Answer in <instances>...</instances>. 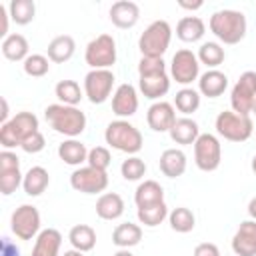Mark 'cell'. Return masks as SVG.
<instances>
[{
  "instance_id": "6da1fadb",
  "label": "cell",
  "mask_w": 256,
  "mask_h": 256,
  "mask_svg": "<svg viewBox=\"0 0 256 256\" xmlns=\"http://www.w3.org/2000/svg\"><path fill=\"white\" fill-rule=\"evenodd\" d=\"M138 86L144 98L158 100L170 90V78L166 74V62L162 58H140L138 62Z\"/></svg>"
},
{
  "instance_id": "7a4b0ae2",
  "label": "cell",
  "mask_w": 256,
  "mask_h": 256,
  "mask_svg": "<svg viewBox=\"0 0 256 256\" xmlns=\"http://www.w3.org/2000/svg\"><path fill=\"white\" fill-rule=\"evenodd\" d=\"M46 122L64 136L76 138L86 128V114L78 106H66V104H50L44 110Z\"/></svg>"
},
{
  "instance_id": "3957f363",
  "label": "cell",
  "mask_w": 256,
  "mask_h": 256,
  "mask_svg": "<svg viewBox=\"0 0 256 256\" xmlns=\"http://www.w3.org/2000/svg\"><path fill=\"white\" fill-rule=\"evenodd\" d=\"M210 32L224 44H238L246 36V16L240 10H216L210 16Z\"/></svg>"
},
{
  "instance_id": "277c9868",
  "label": "cell",
  "mask_w": 256,
  "mask_h": 256,
  "mask_svg": "<svg viewBox=\"0 0 256 256\" xmlns=\"http://www.w3.org/2000/svg\"><path fill=\"white\" fill-rule=\"evenodd\" d=\"M104 140L108 146H112L114 150L118 152H124V154H136L142 150V144H144V138H142V132L130 124L128 120H114L106 126V132H104Z\"/></svg>"
},
{
  "instance_id": "5b68a950",
  "label": "cell",
  "mask_w": 256,
  "mask_h": 256,
  "mask_svg": "<svg viewBox=\"0 0 256 256\" xmlns=\"http://www.w3.org/2000/svg\"><path fill=\"white\" fill-rule=\"evenodd\" d=\"M172 40V28L166 20H154L138 38V48L144 58H162Z\"/></svg>"
},
{
  "instance_id": "8992f818",
  "label": "cell",
  "mask_w": 256,
  "mask_h": 256,
  "mask_svg": "<svg viewBox=\"0 0 256 256\" xmlns=\"http://www.w3.org/2000/svg\"><path fill=\"white\" fill-rule=\"evenodd\" d=\"M38 132V118L32 112H18L14 118H10L6 124H2L0 128V144L4 146V150L22 146V142L30 136Z\"/></svg>"
},
{
  "instance_id": "52a82bcc",
  "label": "cell",
  "mask_w": 256,
  "mask_h": 256,
  "mask_svg": "<svg viewBox=\"0 0 256 256\" xmlns=\"http://www.w3.org/2000/svg\"><path fill=\"white\" fill-rule=\"evenodd\" d=\"M216 132L230 142H246L254 134L252 118L246 114H236L234 110H224L216 116Z\"/></svg>"
},
{
  "instance_id": "ba28073f",
  "label": "cell",
  "mask_w": 256,
  "mask_h": 256,
  "mask_svg": "<svg viewBox=\"0 0 256 256\" xmlns=\"http://www.w3.org/2000/svg\"><path fill=\"white\" fill-rule=\"evenodd\" d=\"M84 60L92 70H110L116 62V40L110 34H100L88 42Z\"/></svg>"
},
{
  "instance_id": "9c48e42d",
  "label": "cell",
  "mask_w": 256,
  "mask_h": 256,
  "mask_svg": "<svg viewBox=\"0 0 256 256\" xmlns=\"http://www.w3.org/2000/svg\"><path fill=\"white\" fill-rule=\"evenodd\" d=\"M194 162L202 172H214L220 166L222 146L214 134L204 132L198 136V140L194 142Z\"/></svg>"
},
{
  "instance_id": "30bf717a",
  "label": "cell",
  "mask_w": 256,
  "mask_h": 256,
  "mask_svg": "<svg viewBox=\"0 0 256 256\" xmlns=\"http://www.w3.org/2000/svg\"><path fill=\"white\" fill-rule=\"evenodd\" d=\"M254 100H256V72L254 70H246L244 74H240L238 82L232 88L230 104H232V110L236 114L250 116Z\"/></svg>"
},
{
  "instance_id": "8fae6325",
  "label": "cell",
  "mask_w": 256,
  "mask_h": 256,
  "mask_svg": "<svg viewBox=\"0 0 256 256\" xmlns=\"http://www.w3.org/2000/svg\"><path fill=\"white\" fill-rule=\"evenodd\" d=\"M10 228L20 240H32L40 234V212L32 204L18 206L10 216Z\"/></svg>"
},
{
  "instance_id": "7c38bea8",
  "label": "cell",
  "mask_w": 256,
  "mask_h": 256,
  "mask_svg": "<svg viewBox=\"0 0 256 256\" xmlns=\"http://www.w3.org/2000/svg\"><path fill=\"white\" fill-rule=\"evenodd\" d=\"M114 74L112 70H90L84 76V94L92 104H104L114 86Z\"/></svg>"
},
{
  "instance_id": "4fadbf2b",
  "label": "cell",
  "mask_w": 256,
  "mask_h": 256,
  "mask_svg": "<svg viewBox=\"0 0 256 256\" xmlns=\"http://www.w3.org/2000/svg\"><path fill=\"white\" fill-rule=\"evenodd\" d=\"M70 186L82 194H98L108 188V174L104 170L84 166L70 174Z\"/></svg>"
},
{
  "instance_id": "5bb4252c",
  "label": "cell",
  "mask_w": 256,
  "mask_h": 256,
  "mask_svg": "<svg viewBox=\"0 0 256 256\" xmlns=\"http://www.w3.org/2000/svg\"><path fill=\"white\" fill-rule=\"evenodd\" d=\"M170 74L172 78L186 86V84H192L198 76H200V62H198V56L188 50V48H182L178 50L174 56H172V64H170Z\"/></svg>"
},
{
  "instance_id": "9a60e30c",
  "label": "cell",
  "mask_w": 256,
  "mask_h": 256,
  "mask_svg": "<svg viewBox=\"0 0 256 256\" xmlns=\"http://www.w3.org/2000/svg\"><path fill=\"white\" fill-rule=\"evenodd\" d=\"M24 176L20 172V158L12 150L0 152V192L4 196H10L16 192L18 186H22Z\"/></svg>"
},
{
  "instance_id": "2e32d148",
  "label": "cell",
  "mask_w": 256,
  "mask_h": 256,
  "mask_svg": "<svg viewBox=\"0 0 256 256\" xmlns=\"http://www.w3.org/2000/svg\"><path fill=\"white\" fill-rule=\"evenodd\" d=\"M176 110L170 102L158 100L154 102L146 112V122L154 132H170V128L176 122Z\"/></svg>"
},
{
  "instance_id": "e0dca14e",
  "label": "cell",
  "mask_w": 256,
  "mask_h": 256,
  "mask_svg": "<svg viewBox=\"0 0 256 256\" xmlns=\"http://www.w3.org/2000/svg\"><path fill=\"white\" fill-rule=\"evenodd\" d=\"M138 110V92L132 84H120L112 96V112L120 118H130Z\"/></svg>"
},
{
  "instance_id": "ac0fdd59",
  "label": "cell",
  "mask_w": 256,
  "mask_h": 256,
  "mask_svg": "<svg viewBox=\"0 0 256 256\" xmlns=\"http://www.w3.org/2000/svg\"><path fill=\"white\" fill-rule=\"evenodd\" d=\"M236 256H256V220H244L232 236Z\"/></svg>"
},
{
  "instance_id": "d6986e66",
  "label": "cell",
  "mask_w": 256,
  "mask_h": 256,
  "mask_svg": "<svg viewBox=\"0 0 256 256\" xmlns=\"http://www.w3.org/2000/svg\"><path fill=\"white\" fill-rule=\"evenodd\" d=\"M110 20L116 28H132L140 20V6L132 0H118L110 6Z\"/></svg>"
},
{
  "instance_id": "ffe728a7",
  "label": "cell",
  "mask_w": 256,
  "mask_h": 256,
  "mask_svg": "<svg viewBox=\"0 0 256 256\" xmlns=\"http://www.w3.org/2000/svg\"><path fill=\"white\" fill-rule=\"evenodd\" d=\"M228 88V76L220 70H206L198 78V92L208 98H218Z\"/></svg>"
},
{
  "instance_id": "44dd1931",
  "label": "cell",
  "mask_w": 256,
  "mask_h": 256,
  "mask_svg": "<svg viewBox=\"0 0 256 256\" xmlns=\"http://www.w3.org/2000/svg\"><path fill=\"white\" fill-rule=\"evenodd\" d=\"M62 244V234L56 228H44L36 236L32 256H58Z\"/></svg>"
},
{
  "instance_id": "7402d4cb",
  "label": "cell",
  "mask_w": 256,
  "mask_h": 256,
  "mask_svg": "<svg viewBox=\"0 0 256 256\" xmlns=\"http://www.w3.org/2000/svg\"><path fill=\"white\" fill-rule=\"evenodd\" d=\"M160 170L168 178H178L186 172V154L180 148H168L160 154Z\"/></svg>"
},
{
  "instance_id": "603a6c76",
  "label": "cell",
  "mask_w": 256,
  "mask_h": 256,
  "mask_svg": "<svg viewBox=\"0 0 256 256\" xmlns=\"http://www.w3.org/2000/svg\"><path fill=\"white\" fill-rule=\"evenodd\" d=\"M168 134H170V138H172L176 144L188 146V144H194V142L198 140L200 128H198V124H196L192 118L184 116V118H178V120L174 122V126L170 128Z\"/></svg>"
},
{
  "instance_id": "cb8c5ba5",
  "label": "cell",
  "mask_w": 256,
  "mask_h": 256,
  "mask_svg": "<svg viewBox=\"0 0 256 256\" xmlns=\"http://www.w3.org/2000/svg\"><path fill=\"white\" fill-rule=\"evenodd\" d=\"M96 214L102 220H118L124 214V200L116 192H106L96 200Z\"/></svg>"
},
{
  "instance_id": "d4e9b609",
  "label": "cell",
  "mask_w": 256,
  "mask_h": 256,
  "mask_svg": "<svg viewBox=\"0 0 256 256\" xmlns=\"http://www.w3.org/2000/svg\"><path fill=\"white\" fill-rule=\"evenodd\" d=\"M46 50H48V58H50V62L62 64V62H68V60L74 56V52H76V42H74L72 36L62 34V36L52 38Z\"/></svg>"
},
{
  "instance_id": "484cf974",
  "label": "cell",
  "mask_w": 256,
  "mask_h": 256,
  "mask_svg": "<svg viewBox=\"0 0 256 256\" xmlns=\"http://www.w3.org/2000/svg\"><path fill=\"white\" fill-rule=\"evenodd\" d=\"M134 202L138 208L164 202V188L156 180H144L138 184V188L134 192Z\"/></svg>"
},
{
  "instance_id": "4316f807",
  "label": "cell",
  "mask_w": 256,
  "mask_h": 256,
  "mask_svg": "<svg viewBox=\"0 0 256 256\" xmlns=\"http://www.w3.org/2000/svg\"><path fill=\"white\" fill-rule=\"evenodd\" d=\"M206 34V24L198 16H184L176 24V36L182 42H198Z\"/></svg>"
},
{
  "instance_id": "83f0119b",
  "label": "cell",
  "mask_w": 256,
  "mask_h": 256,
  "mask_svg": "<svg viewBox=\"0 0 256 256\" xmlns=\"http://www.w3.org/2000/svg\"><path fill=\"white\" fill-rule=\"evenodd\" d=\"M50 184V174L44 166H32L26 174H24V182L22 188L28 196H40Z\"/></svg>"
},
{
  "instance_id": "f1b7e54d",
  "label": "cell",
  "mask_w": 256,
  "mask_h": 256,
  "mask_svg": "<svg viewBox=\"0 0 256 256\" xmlns=\"http://www.w3.org/2000/svg\"><path fill=\"white\" fill-rule=\"evenodd\" d=\"M58 156H60L62 162H66L70 166H80L82 162L88 160V148L80 140L70 138V140H64L58 146Z\"/></svg>"
},
{
  "instance_id": "f546056e",
  "label": "cell",
  "mask_w": 256,
  "mask_h": 256,
  "mask_svg": "<svg viewBox=\"0 0 256 256\" xmlns=\"http://www.w3.org/2000/svg\"><path fill=\"white\" fill-rule=\"evenodd\" d=\"M142 240V228L134 222H124V224H118L112 232V242L118 246V248H132L136 244H140Z\"/></svg>"
},
{
  "instance_id": "4dcf8cb0",
  "label": "cell",
  "mask_w": 256,
  "mask_h": 256,
  "mask_svg": "<svg viewBox=\"0 0 256 256\" xmlns=\"http://www.w3.org/2000/svg\"><path fill=\"white\" fill-rule=\"evenodd\" d=\"M68 240H70V244H72L74 250L90 252V250L96 246V232H94V228L88 226V224H76V226L70 228Z\"/></svg>"
},
{
  "instance_id": "1f68e13d",
  "label": "cell",
  "mask_w": 256,
  "mask_h": 256,
  "mask_svg": "<svg viewBox=\"0 0 256 256\" xmlns=\"http://www.w3.org/2000/svg\"><path fill=\"white\" fill-rule=\"evenodd\" d=\"M28 40L22 36V34H10L2 40V54L6 60H12V62H24L30 54H28Z\"/></svg>"
},
{
  "instance_id": "d6a6232c",
  "label": "cell",
  "mask_w": 256,
  "mask_h": 256,
  "mask_svg": "<svg viewBox=\"0 0 256 256\" xmlns=\"http://www.w3.org/2000/svg\"><path fill=\"white\" fill-rule=\"evenodd\" d=\"M168 222H170V228L174 232H180V234H186V232H192L194 226H196V216L190 208L186 206H178L174 208L170 214H168Z\"/></svg>"
},
{
  "instance_id": "836d02e7",
  "label": "cell",
  "mask_w": 256,
  "mask_h": 256,
  "mask_svg": "<svg viewBox=\"0 0 256 256\" xmlns=\"http://www.w3.org/2000/svg\"><path fill=\"white\" fill-rule=\"evenodd\" d=\"M54 94L60 100V104H66V106H78L84 96L76 80H60L54 88Z\"/></svg>"
},
{
  "instance_id": "e575fe53",
  "label": "cell",
  "mask_w": 256,
  "mask_h": 256,
  "mask_svg": "<svg viewBox=\"0 0 256 256\" xmlns=\"http://www.w3.org/2000/svg\"><path fill=\"white\" fill-rule=\"evenodd\" d=\"M8 12H10V18L24 26V24H30L36 16V4L34 0H12L8 4Z\"/></svg>"
},
{
  "instance_id": "d590c367",
  "label": "cell",
  "mask_w": 256,
  "mask_h": 256,
  "mask_svg": "<svg viewBox=\"0 0 256 256\" xmlns=\"http://www.w3.org/2000/svg\"><path fill=\"white\" fill-rule=\"evenodd\" d=\"M168 206L166 202H158V204H152V206H144V208H138V220L140 224L148 226V228H154L158 224L164 222V218H168Z\"/></svg>"
},
{
  "instance_id": "8d00e7d4",
  "label": "cell",
  "mask_w": 256,
  "mask_h": 256,
  "mask_svg": "<svg viewBox=\"0 0 256 256\" xmlns=\"http://www.w3.org/2000/svg\"><path fill=\"white\" fill-rule=\"evenodd\" d=\"M224 48L218 42H204L198 48V62L206 64L210 70H216V66H220L224 62Z\"/></svg>"
},
{
  "instance_id": "74e56055",
  "label": "cell",
  "mask_w": 256,
  "mask_h": 256,
  "mask_svg": "<svg viewBox=\"0 0 256 256\" xmlns=\"http://www.w3.org/2000/svg\"><path fill=\"white\" fill-rule=\"evenodd\" d=\"M174 106H176L178 112H182L186 116L192 114V112H196L200 108V92L194 90V88H182V90H178L176 96H174Z\"/></svg>"
},
{
  "instance_id": "f35d334b",
  "label": "cell",
  "mask_w": 256,
  "mask_h": 256,
  "mask_svg": "<svg viewBox=\"0 0 256 256\" xmlns=\"http://www.w3.org/2000/svg\"><path fill=\"white\" fill-rule=\"evenodd\" d=\"M24 72L32 78H40V76H46L48 70H50V58L44 56V54H30L26 60H24Z\"/></svg>"
},
{
  "instance_id": "ab89813d",
  "label": "cell",
  "mask_w": 256,
  "mask_h": 256,
  "mask_svg": "<svg viewBox=\"0 0 256 256\" xmlns=\"http://www.w3.org/2000/svg\"><path fill=\"white\" fill-rule=\"evenodd\" d=\"M120 172H122V178L128 180V182H136L140 180L144 174H146V162L138 156H128L122 166H120Z\"/></svg>"
},
{
  "instance_id": "60d3db41",
  "label": "cell",
  "mask_w": 256,
  "mask_h": 256,
  "mask_svg": "<svg viewBox=\"0 0 256 256\" xmlns=\"http://www.w3.org/2000/svg\"><path fill=\"white\" fill-rule=\"evenodd\" d=\"M110 160H112V156H110V150L108 148H104V146H94L92 150H88V166H92V168H96V170H104L106 172V168L110 166Z\"/></svg>"
},
{
  "instance_id": "b9f144b4",
  "label": "cell",
  "mask_w": 256,
  "mask_h": 256,
  "mask_svg": "<svg viewBox=\"0 0 256 256\" xmlns=\"http://www.w3.org/2000/svg\"><path fill=\"white\" fill-rule=\"evenodd\" d=\"M44 146H46V140H44V134L38 130V132H34V134H30L24 142H22V150L24 152H28V154H36V152H40V150H44Z\"/></svg>"
},
{
  "instance_id": "7bdbcfd3",
  "label": "cell",
  "mask_w": 256,
  "mask_h": 256,
  "mask_svg": "<svg viewBox=\"0 0 256 256\" xmlns=\"http://www.w3.org/2000/svg\"><path fill=\"white\" fill-rule=\"evenodd\" d=\"M194 256H220V250L214 242H200L194 248Z\"/></svg>"
},
{
  "instance_id": "ee69618b",
  "label": "cell",
  "mask_w": 256,
  "mask_h": 256,
  "mask_svg": "<svg viewBox=\"0 0 256 256\" xmlns=\"http://www.w3.org/2000/svg\"><path fill=\"white\" fill-rule=\"evenodd\" d=\"M0 256H20V250L18 246L10 240V238H2V250H0Z\"/></svg>"
},
{
  "instance_id": "f6af8a7d",
  "label": "cell",
  "mask_w": 256,
  "mask_h": 256,
  "mask_svg": "<svg viewBox=\"0 0 256 256\" xmlns=\"http://www.w3.org/2000/svg\"><path fill=\"white\" fill-rule=\"evenodd\" d=\"M0 18H2V30H0V36H10L8 34V18H10V12H8V8L6 6H2L0 4Z\"/></svg>"
},
{
  "instance_id": "bcb514c9",
  "label": "cell",
  "mask_w": 256,
  "mask_h": 256,
  "mask_svg": "<svg viewBox=\"0 0 256 256\" xmlns=\"http://www.w3.org/2000/svg\"><path fill=\"white\" fill-rule=\"evenodd\" d=\"M202 0H196V2H186V0H178V6L180 8H184V10H198V8H202Z\"/></svg>"
},
{
  "instance_id": "7dc6e473",
  "label": "cell",
  "mask_w": 256,
  "mask_h": 256,
  "mask_svg": "<svg viewBox=\"0 0 256 256\" xmlns=\"http://www.w3.org/2000/svg\"><path fill=\"white\" fill-rule=\"evenodd\" d=\"M0 122L6 124L8 122V102L6 98H2V112H0Z\"/></svg>"
},
{
  "instance_id": "c3c4849f",
  "label": "cell",
  "mask_w": 256,
  "mask_h": 256,
  "mask_svg": "<svg viewBox=\"0 0 256 256\" xmlns=\"http://www.w3.org/2000/svg\"><path fill=\"white\" fill-rule=\"evenodd\" d=\"M248 214H250V218H252V220H256V196L248 202Z\"/></svg>"
},
{
  "instance_id": "681fc988",
  "label": "cell",
  "mask_w": 256,
  "mask_h": 256,
  "mask_svg": "<svg viewBox=\"0 0 256 256\" xmlns=\"http://www.w3.org/2000/svg\"><path fill=\"white\" fill-rule=\"evenodd\" d=\"M62 256H84V252H80V250H74V248H72V250H66Z\"/></svg>"
},
{
  "instance_id": "f907efd6",
  "label": "cell",
  "mask_w": 256,
  "mask_h": 256,
  "mask_svg": "<svg viewBox=\"0 0 256 256\" xmlns=\"http://www.w3.org/2000/svg\"><path fill=\"white\" fill-rule=\"evenodd\" d=\"M112 256H134V254H132L130 250H126V248H120V250H118V252H114Z\"/></svg>"
},
{
  "instance_id": "816d5d0a",
  "label": "cell",
  "mask_w": 256,
  "mask_h": 256,
  "mask_svg": "<svg viewBox=\"0 0 256 256\" xmlns=\"http://www.w3.org/2000/svg\"><path fill=\"white\" fill-rule=\"evenodd\" d=\"M252 172H254V174H256V156H254V158H252Z\"/></svg>"
},
{
  "instance_id": "f5cc1de1",
  "label": "cell",
  "mask_w": 256,
  "mask_h": 256,
  "mask_svg": "<svg viewBox=\"0 0 256 256\" xmlns=\"http://www.w3.org/2000/svg\"><path fill=\"white\" fill-rule=\"evenodd\" d=\"M252 114H256V100H254V106H252Z\"/></svg>"
}]
</instances>
